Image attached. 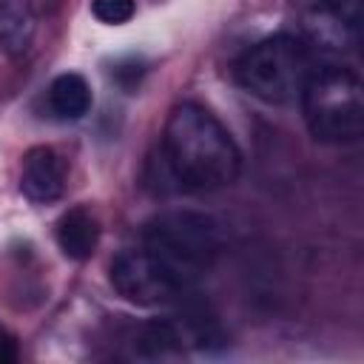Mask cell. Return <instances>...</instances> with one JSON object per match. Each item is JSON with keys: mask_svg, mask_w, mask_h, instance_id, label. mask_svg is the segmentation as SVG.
<instances>
[{"mask_svg": "<svg viewBox=\"0 0 364 364\" xmlns=\"http://www.w3.org/2000/svg\"><path fill=\"white\" fill-rule=\"evenodd\" d=\"M54 236H57V245H60L63 256H68L74 262H82L97 250L100 222L88 208H71L60 216Z\"/></svg>", "mask_w": 364, "mask_h": 364, "instance_id": "obj_8", "label": "cell"}, {"mask_svg": "<svg viewBox=\"0 0 364 364\" xmlns=\"http://www.w3.org/2000/svg\"><path fill=\"white\" fill-rule=\"evenodd\" d=\"M48 105L60 119H80L91 108V88L85 77L68 71L60 74L48 88Z\"/></svg>", "mask_w": 364, "mask_h": 364, "instance_id": "obj_10", "label": "cell"}, {"mask_svg": "<svg viewBox=\"0 0 364 364\" xmlns=\"http://www.w3.org/2000/svg\"><path fill=\"white\" fill-rule=\"evenodd\" d=\"M299 37L321 51H353L361 40V0H293Z\"/></svg>", "mask_w": 364, "mask_h": 364, "instance_id": "obj_5", "label": "cell"}, {"mask_svg": "<svg viewBox=\"0 0 364 364\" xmlns=\"http://www.w3.org/2000/svg\"><path fill=\"white\" fill-rule=\"evenodd\" d=\"M111 284L114 290L139 307L168 304L182 296L188 287L145 247L142 250H122L111 262Z\"/></svg>", "mask_w": 364, "mask_h": 364, "instance_id": "obj_6", "label": "cell"}, {"mask_svg": "<svg viewBox=\"0 0 364 364\" xmlns=\"http://www.w3.org/2000/svg\"><path fill=\"white\" fill-rule=\"evenodd\" d=\"M65 188V165L63 156L48 148V145H37L28 148L23 156V168H20V191L31 199V202H54L63 196Z\"/></svg>", "mask_w": 364, "mask_h": 364, "instance_id": "obj_7", "label": "cell"}, {"mask_svg": "<svg viewBox=\"0 0 364 364\" xmlns=\"http://www.w3.org/2000/svg\"><path fill=\"white\" fill-rule=\"evenodd\" d=\"M310 71V46L299 34H270L253 43L233 65L236 82L267 105H287L299 100Z\"/></svg>", "mask_w": 364, "mask_h": 364, "instance_id": "obj_4", "label": "cell"}, {"mask_svg": "<svg viewBox=\"0 0 364 364\" xmlns=\"http://www.w3.org/2000/svg\"><path fill=\"white\" fill-rule=\"evenodd\" d=\"M91 11L105 26H122L134 17L136 3L134 0H91Z\"/></svg>", "mask_w": 364, "mask_h": 364, "instance_id": "obj_11", "label": "cell"}, {"mask_svg": "<svg viewBox=\"0 0 364 364\" xmlns=\"http://www.w3.org/2000/svg\"><path fill=\"white\" fill-rule=\"evenodd\" d=\"M142 247L191 287L219 256V222L199 210H165L145 222Z\"/></svg>", "mask_w": 364, "mask_h": 364, "instance_id": "obj_3", "label": "cell"}, {"mask_svg": "<svg viewBox=\"0 0 364 364\" xmlns=\"http://www.w3.org/2000/svg\"><path fill=\"white\" fill-rule=\"evenodd\" d=\"M34 40V14L28 0H0V51L20 57Z\"/></svg>", "mask_w": 364, "mask_h": 364, "instance_id": "obj_9", "label": "cell"}, {"mask_svg": "<svg viewBox=\"0 0 364 364\" xmlns=\"http://www.w3.org/2000/svg\"><path fill=\"white\" fill-rule=\"evenodd\" d=\"M162 156L185 191H216L239 176L242 154L230 131L199 102L171 111L162 134Z\"/></svg>", "mask_w": 364, "mask_h": 364, "instance_id": "obj_1", "label": "cell"}, {"mask_svg": "<svg viewBox=\"0 0 364 364\" xmlns=\"http://www.w3.org/2000/svg\"><path fill=\"white\" fill-rule=\"evenodd\" d=\"M17 355H20V350H17L14 336L0 327V364H11V361H17Z\"/></svg>", "mask_w": 364, "mask_h": 364, "instance_id": "obj_13", "label": "cell"}, {"mask_svg": "<svg viewBox=\"0 0 364 364\" xmlns=\"http://www.w3.org/2000/svg\"><path fill=\"white\" fill-rule=\"evenodd\" d=\"M142 74H145V65H142V63H136V60H131V63H119V65L114 68V80H117L125 91L136 88Z\"/></svg>", "mask_w": 364, "mask_h": 364, "instance_id": "obj_12", "label": "cell"}, {"mask_svg": "<svg viewBox=\"0 0 364 364\" xmlns=\"http://www.w3.org/2000/svg\"><path fill=\"white\" fill-rule=\"evenodd\" d=\"M301 111L318 142H355L364 131V88L353 68L338 63L313 65L301 88Z\"/></svg>", "mask_w": 364, "mask_h": 364, "instance_id": "obj_2", "label": "cell"}]
</instances>
